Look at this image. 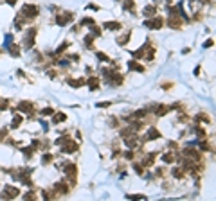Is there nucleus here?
Masks as SVG:
<instances>
[{"label":"nucleus","instance_id":"f257e3e1","mask_svg":"<svg viewBox=\"0 0 216 201\" xmlns=\"http://www.w3.org/2000/svg\"><path fill=\"white\" fill-rule=\"evenodd\" d=\"M38 6H33V4H25V6H22V16H25V18H34L38 16Z\"/></svg>","mask_w":216,"mask_h":201},{"label":"nucleus","instance_id":"f03ea898","mask_svg":"<svg viewBox=\"0 0 216 201\" xmlns=\"http://www.w3.org/2000/svg\"><path fill=\"white\" fill-rule=\"evenodd\" d=\"M61 151L63 153H74V151L78 149V144L76 142H72V140H61Z\"/></svg>","mask_w":216,"mask_h":201},{"label":"nucleus","instance_id":"7ed1b4c3","mask_svg":"<svg viewBox=\"0 0 216 201\" xmlns=\"http://www.w3.org/2000/svg\"><path fill=\"white\" fill-rule=\"evenodd\" d=\"M72 20V13H61V14H58V18H56V23L58 25H67L69 22Z\"/></svg>","mask_w":216,"mask_h":201},{"label":"nucleus","instance_id":"20e7f679","mask_svg":"<svg viewBox=\"0 0 216 201\" xmlns=\"http://www.w3.org/2000/svg\"><path fill=\"white\" fill-rule=\"evenodd\" d=\"M18 189H14V187H6V190H4V194H2V198H7V199H11V198H16L18 196Z\"/></svg>","mask_w":216,"mask_h":201},{"label":"nucleus","instance_id":"39448f33","mask_svg":"<svg viewBox=\"0 0 216 201\" xmlns=\"http://www.w3.org/2000/svg\"><path fill=\"white\" fill-rule=\"evenodd\" d=\"M146 27H150V29H160V27H162V18H153V20L146 22Z\"/></svg>","mask_w":216,"mask_h":201},{"label":"nucleus","instance_id":"423d86ee","mask_svg":"<svg viewBox=\"0 0 216 201\" xmlns=\"http://www.w3.org/2000/svg\"><path fill=\"white\" fill-rule=\"evenodd\" d=\"M167 23H169L173 29H180V25H182V20L178 18V14H171V18H169V22H167Z\"/></svg>","mask_w":216,"mask_h":201},{"label":"nucleus","instance_id":"0eeeda50","mask_svg":"<svg viewBox=\"0 0 216 201\" xmlns=\"http://www.w3.org/2000/svg\"><path fill=\"white\" fill-rule=\"evenodd\" d=\"M36 34V29H31L27 32V38H25V49H31L33 47V38H34Z\"/></svg>","mask_w":216,"mask_h":201},{"label":"nucleus","instance_id":"6e6552de","mask_svg":"<svg viewBox=\"0 0 216 201\" xmlns=\"http://www.w3.org/2000/svg\"><path fill=\"white\" fill-rule=\"evenodd\" d=\"M7 49H9V52H11V56H13V57H18V52H20V47H18V45L9 43V45H7Z\"/></svg>","mask_w":216,"mask_h":201},{"label":"nucleus","instance_id":"1a4fd4ad","mask_svg":"<svg viewBox=\"0 0 216 201\" xmlns=\"http://www.w3.org/2000/svg\"><path fill=\"white\" fill-rule=\"evenodd\" d=\"M128 68H130V70H133V72H144V68L139 63H135V61H130V63H128Z\"/></svg>","mask_w":216,"mask_h":201},{"label":"nucleus","instance_id":"9d476101","mask_svg":"<svg viewBox=\"0 0 216 201\" xmlns=\"http://www.w3.org/2000/svg\"><path fill=\"white\" fill-rule=\"evenodd\" d=\"M105 27L110 29V31H117V29H121V23H119V22H106Z\"/></svg>","mask_w":216,"mask_h":201},{"label":"nucleus","instance_id":"9b49d317","mask_svg":"<svg viewBox=\"0 0 216 201\" xmlns=\"http://www.w3.org/2000/svg\"><path fill=\"white\" fill-rule=\"evenodd\" d=\"M137 144H139V140H137L135 136H130V138H126V145H128L130 149L137 147Z\"/></svg>","mask_w":216,"mask_h":201},{"label":"nucleus","instance_id":"f8f14e48","mask_svg":"<svg viewBox=\"0 0 216 201\" xmlns=\"http://www.w3.org/2000/svg\"><path fill=\"white\" fill-rule=\"evenodd\" d=\"M54 190H56L58 194H67V187H65V183H56V185H54Z\"/></svg>","mask_w":216,"mask_h":201},{"label":"nucleus","instance_id":"ddd939ff","mask_svg":"<svg viewBox=\"0 0 216 201\" xmlns=\"http://www.w3.org/2000/svg\"><path fill=\"white\" fill-rule=\"evenodd\" d=\"M158 136H160V133H158L155 128H151L150 131H148V138H150V140H155V138H158Z\"/></svg>","mask_w":216,"mask_h":201},{"label":"nucleus","instance_id":"4468645a","mask_svg":"<svg viewBox=\"0 0 216 201\" xmlns=\"http://www.w3.org/2000/svg\"><path fill=\"white\" fill-rule=\"evenodd\" d=\"M155 11H157L155 6H148L146 9H144V14H146V16H155Z\"/></svg>","mask_w":216,"mask_h":201},{"label":"nucleus","instance_id":"2eb2a0df","mask_svg":"<svg viewBox=\"0 0 216 201\" xmlns=\"http://www.w3.org/2000/svg\"><path fill=\"white\" fill-rule=\"evenodd\" d=\"M162 160H164L166 164H171V162H175V154L173 153H166L164 156H162Z\"/></svg>","mask_w":216,"mask_h":201},{"label":"nucleus","instance_id":"dca6fc26","mask_svg":"<svg viewBox=\"0 0 216 201\" xmlns=\"http://www.w3.org/2000/svg\"><path fill=\"white\" fill-rule=\"evenodd\" d=\"M88 86H90V90H97V88H99V81L95 77L90 79V81H88Z\"/></svg>","mask_w":216,"mask_h":201},{"label":"nucleus","instance_id":"f3484780","mask_svg":"<svg viewBox=\"0 0 216 201\" xmlns=\"http://www.w3.org/2000/svg\"><path fill=\"white\" fill-rule=\"evenodd\" d=\"M20 110L22 111H31V110H33V104H31V102H20Z\"/></svg>","mask_w":216,"mask_h":201},{"label":"nucleus","instance_id":"a211bd4d","mask_svg":"<svg viewBox=\"0 0 216 201\" xmlns=\"http://www.w3.org/2000/svg\"><path fill=\"white\" fill-rule=\"evenodd\" d=\"M128 40H130V32H126L124 36H121V38L117 40V43H119V45H126V43H128Z\"/></svg>","mask_w":216,"mask_h":201},{"label":"nucleus","instance_id":"6ab92c4d","mask_svg":"<svg viewBox=\"0 0 216 201\" xmlns=\"http://www.w3.org/2000/svg\"><path fill=\"white\" fill-rule=\"evenodd\" d=\"M133 6H135L133 0H126V2H122V9H133Z\"/></svg>","mask_w":216,"mask_h":201},{"label":"nucleus","instance_id":"aec40b11","mask_svg":"<svg viewBox=\"0 0 216 201\" xmlns=\"http://www.w3.org/2000/svg\"><path fill=\"white\" fill-rule=\"evenodd\" d=\"M92 42H94V34H88L85 38V45L88 47V49H92Z\"/></svg>","mask_w":216,"mask_h":201},{"label":"nucleus","instance_id":"412c9836","mask_svg":"<svg viewBox=\"0 0 216 201\" xmlns=\"http://www.w3.org/2000/svg\"><path fill=\"white\" fill-rule=\"evenodd\" d=\"M155 162V154H148V158H144V165H153Z\"/></svg>","mask_w":216,"mask_h":201},{"label":"nucleus","instance_id":"4be33fe9","mask_svg":"<svg viewBox=\"0 0 216 201\" xmlns=\"http://www.w3.org/2000/svg\"><path fill=\"white\" fill-rule=\"evenodd\" d=\"M128 199H146V196L144 194H130Z\"/></svg>","mask_w":216,"mask_h":201},{"label":"nucleus","instance_id":"5701e85b","mask_svg":"<svg viewBox=\"0 0 216 201\" xmlns=\"http://www.w3.org/2000/svg\"><path fill=\"white\" fill-rule=\"evenodd\" d=\"M61 120H65V113H59V115H54V117H52V122H61Z\"/></svg>","mask_w":216,"mask_h":201},{"label":"nucleus","instance_id":"b1692460","mask_svg":"<svg viewBox=\"0 0 216 201\" xmlns=\"http://www.w3.org/2000/svg\"><path fill=\"white\" fill-rule=\"evenodd\" d=\"M173 176L175 178H184V171L182 169H173Z\"/></svg>","mask_w":216,"mask_h":201},{"label":"nucleus","instance_id":"393cba45","mask_svg":"<svg viewBox=\"0 0 216 201\" xmlns=\"http://www.w3.org/2000/svg\"><path fill=\"white\" fill-rule=\"evenodd\" d=\"M49 162H52V154H43V160H42V164L43 165H47Z\"/></svg>","mask_w":216,"mask_h":201},{"label":"nucleus","instance_id":"a878e982","mask_svg":"<svg viewBox=\"0 0 216 201\" xmlns=\"http://www.w3.org/2000/svg\"><path fill=\"white\" fill-rule=\"evenodd\" d=\"M20 120H22V117H20V115H16V117H14V120H13V124H11V128H16V126L20 124Z\"/></svg>","mask_w":216,"mask_h":201},{"label":"nucleus","instance_id":"bb28decb","mask_svg":"<svg viewBox=\"0 0 216 201\" xmlns=\"http://www.w3.org/2000/svg\"><path fill=\"white\" fill-rule=\"evenodd\" d=\"M52 113H54V110H52V108H45V110L42 111V115H45V117H49V115H52Z\"/></svg>","mask_w":216,"mask_h":201},{"label":"nucleus","instance_id":"cd10ccee","mask_svg":"<svg viewBox=\"0 0 216 201\" xmlns=\"http://www.w3.org/2000/svg\"><path fill=\"white\" fill-rule=\"evenodd\" d=\"M67 47H69V43H63V45H59V49L56 50V54H61V52H63V50L67 49Z\"/></svg>","mask_w":216,"mask_h":201},{"label":"nucleus","instance_id":"c85d7f7f","mask_svg":"<svg viewBox=\"0 0 216 201\" xmlns=\"http://www.w3.org/2000/svg\"><path fill=\"white\" fill-rule=\"evenodd\" d=\"M97 57H99L101 61H108V56L106 54H103V52H97Z\"/></svg>","mask_w":216,"mask_h":201},{"label":"nucleus","instance_id":"c756f323","mask_svg":"<svg viewBox=\"0 0 216 201\" xmlns=\"http://www.w3.org/2000/svg\"><path fill=\"white\" fill-rule=\"evenodd\" d=\"M6 133H7L6 129H2V131H0V138H4V135H6Z\"/></svg>","mask_w":216,"mask_h":201},{"label":"nucleus","instance_id":"7c9ffc66","mask_svg":"<svg viewBox=\"0 0 216 201\" xmlns=\"http://www.w3.org/2000/svg\"><path fill=\"white\" fill-rule=\"evenodd\" d=\"M7 2H9L11 6H14V4H16V0H7Z\"/></svg>","mask_w":216,"mask_h":201},{"label":"nucleus","instance_id":"2f4dec72","mask_svg":"<svg viewBox=\"0 0 216 201\" xmlns=\"http://www.w3.org/2000/svg\"><path fill=\"white\" fill-rule=\"evenodd\" d=\"M166 2H171V0H166Z\"/></svg>","mask_w":216,"mask_h":201}]
</instances>
